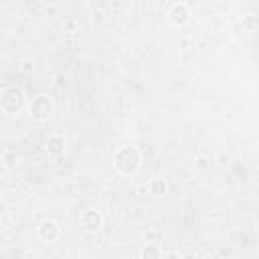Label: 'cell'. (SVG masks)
<instances>
[{
    "instance_id": "cell-3",
    "label": "cell",
    "mask_w": 259,
    "mask_h": 259,
    "mask_svg": "<svg viewBox=\"0 0 259 259\" xmlns=\"http://www.w3.org/2000/svg\"><path fill=\"white\" fill-rule=\"evenodd\" d=\"M53 102L49 100L47 95H37L35 100H32L30 104H28V114L35 118V120H39V122H45V120H49V116L53 114Z\"/></svg>"
},
{
    "instance_id": "cell-6",
    "label": "cell",
    "mask_w": 259,
    "mask_h": 259,
    "mask_svg": "<svg viewBox=\"0 0 259 259\" xmlns=\"http://www.w3.org/2000/svg\"><path fill=\"white\" fill-rule=\"evenodd\" d=\"M39 237L43 239V241H47V243H53V241H57V237H59V225L55 223V221H45V223H41V227H39Z\"/></svg>"
},
{
    "instance_id": "cell-4",
    "label": "cell",
    "mask_w": 259,
    "mask_h": 259,
    "mask_svg": "<svg viewBox=\"0 0 259 259\" xmlns=\"http://www.w3.org/2000/svg\"><path fill=\"white\" fill-rule=\"evenodd\" d=\"M102 225H104V217H102L100 211L89 209V211H85L81 215V227H83L85 231H97Z\"/></svg>"
},
{
    "instance_id": "cell-8",
    "label": "cell",
    "mask_w": 259,
    "mask_h": 259,
    "mask_svg": "<svg viewBox=\"0 0 259 259\" xmlns=\"http://www.w3.org/2000/svg\"><path fill=\"white\" fill-rule=\"evenodd\" d=\"M148 192L152 194V197H164V194L168 192V182L164 178H154L148 184Z\"/></svg>"
},
{
    "instance_id": "cell-1",
    "label": "cell",
    "mask_w": 259,
    "mask_h": 259,
    "mask_svg": "<svg viewBox=\"0 0 259 259\" xmlns=\"http://www.w3.org/2000/svg\"><path fill=\"white\" fill-rule=\"evenodd\" d=\"M140 150L136 146H122L116 154H114V166L122 172V174H134L140 168Z\"/></svg>"
},
{
    "instance_id": "cell-5",
    "label": "cell",
    "mask_w": 259,
    "mask_h": 259,
    "mask_svg": "<svg viewBox=\"0 0 259 259\" xmlns=\"http://www.w3.org/2000/svg\"><path fill=\"white\" fill-rule=\"evenodd\" d=\"M170 22L172 24H176V26H182V24H186L188 20H190V8L184 4V2H178V4H174L172 8H170Z\"/></svg>"
},
{
    "instance_id": "cell-9",
    "label": "cell",
    "mask_w": 259,
    "mask_h": 259,
    "mask_svg": "<svg viewBox=\"0 0 259 259\" xmlns=\"http://www.w3.org/2000/svg\"><path fill=\"white\" fill-rule=\"evenodd\" d=\"M2 162L6 168H12L16 164V152H10V150H4L2 152Z\"/></svg>"
},
{
    "instance_id": "cell-11",
    "label": "cell",
    "mask_w": 259,
    "mask_h": 259,
    "mask_svg": "<svg viewBox=\"0 0 259 259\" xmlns=\"http://www.w3.org/2000/svg\"><path fill=\"white\" fill-rule=\"evenodd\" d=\"M160 255H162V251L158 247H154V245L142 249V257H160Z\"/></svg>"
},
{
    "instance_id": "cell-2",
    "label": "cell",
    "mask_w": 259,
    "mask_h": 259,
    "mask_svg": "<svg viewBox=\"0 0 259 259\" xmlns=\"http://www.w3.org/2000/svg\"><path fill=\"white\" fill-rule=\"evenodd\" d=\"M0 104H2V110H4L6 114L14 116V114H20V112L24 110V106H26V95H24V91H22L20 87L8 85V87H4V91H2V100H0Z\"/></svg>"
},
{
    "instance_id": "cell-10",
    "label": "cell",
    "mask_w": 259,
    "mask_h": 259,
    "mask_svg": "<svg viewBox=\"0 0 259 259\" xmlns=\"http://www.w3.org/2000/svg\"><path fill=\"white\" fill-rule=\"evenodd\" d=\"M194 166H197L199 170H209V168H211V158H207V156H197V158H194Z\"/></svg>"
},
{
    "instance_id": "cell-7",
    "label": "cell",
    "mask_w": 259,
    "mask_h": 259,
    "mask_svg": "<svg viewBox=\"0 0 259 259\" xmlns=\"http://www.w3.org/2000/svg\"><path fill=\"white\" fill-rule=\"evenodd\" d=\"M47 152L51 156H61L65 152V138L61 134H53L47 140Z\"/></svg>"
}]
</instances>
